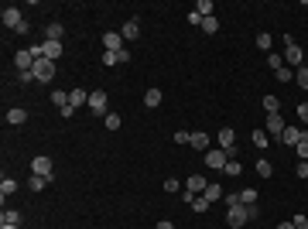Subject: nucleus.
<instances>
[{"label": "nucleus", "mask_w": 308, "mask_h": 229, "mask_svg": "<svg viewBox=\"0 0 308 229\" xmlns=\"http://www.w3.org/2000/svg\"><path fill=\"white\" fill-rule=\"evenodd\" d=\"M31 174H41V178H48V181H52V178H55V174H52V157L38 154V157L31 161Z\"/></svg>", "instance_id": "obj_7"}, {"label": "nucleus", "mask_w": 308, "mask_h": 229, "mask_svg": "<svg viewBox=\"0 0 308 229\" xmlns=\"http://www.w3.org/2000/svg\"><path fill=\"white\" fill-rule=\"evenodd\" d=\"M295 151H298V161H308V130L302 134V141L295 144Z\"/></svg>", "instance_id": "obj_26"}, {"label": "nucleus", "mask_w": 308, "mask_h": 229, "mask_svg": "<svg viewBox=\"0 0 308 229\" xmlns=\"http://www.w3.org/2000/svg\"><path fill=\"white\" fill-rule=\"evenodd\" d=\"M298 116H302V120L308 123V103H298Z\"/></svg>", "instance_id": "obj_48"}, {"label": "nucleus", "mask_w": 308, "mask_h": 229, "mask_svg": "<svg viewBox=\"0 0 308 229\" xmlns=\"http://www.w3.org/2000/svg\"><path fill=\"white\" fill-rule=\"evenodd\" d=\"M17 82H21V86H31V82H34V72H17Z\"/></svg>", "instance_id": "obj_40"}, {"label": "nucleus", "mask_w": 308, "mask_h": 229, "mask_svg": "<svg viewBox=\"0 0 308 229\" xmlns=\"http://www.w3.org/2000/svg\"><path fill=\"white\" fill-rule=\"evenodd\" d=\"M267 65L277 72V69H284V58H281V55H274V52H267Z\"/></svg>", "instance_id": "obj_37"}, {"label": "nucleus", "mask_w": 308, "mask_h": 229, "mask_svg": "<svg viewBox=\"0 0 308 229\" xmlns=\"http://www.w3.org/2000/svg\"><path fill=\"white\" fill-rule=\"evenodd\" d=\"M103 65H120L117 62V52H103Z\"/></svg>", "instance_id": "obj_41"}, {"label": "nucleus", "mask_w": 308, "mask_h": 229, "mask_svg": "<svg viewBox=\"0 0 308 229\" xmlns=\"http://www.w3.org/2000/svg\"><path fill=\"white\" fill-rule=\"evenodd\" d=\"M253 144H257V147H271V137H267V130H264V127H257V130H253Z\"/></svg>", "instance_id": "obj_25"}, {"label": "nucleus", "mask_w": 308, "mask_h": 229, "mask_svg": "<svg viewBox=\"0 0 308 229\" xmlns=\"http://www.w3.org/2000/svg\"><path fill=\"white\" fill-rule=\"evenodd\" d=\"M206 188H209L206 174H188V178H185V192H192V195H202Z\"/></svg>", "instance_id": "obj_8"}, {"label": "nucleus", "mask_w": 308, "mask_h": 229, "mask_svg": "<svg viewBox=\"0 0 308 229\" xmlns=\"http://www.w3.org/2000/svg\"><path fill=\"white\" fill-rule=\"evenodd\" d=\"M14 65H17V72H31V69H34V55H31L28 48H21V52L14 55Z\"/></svg>", "instance_id": "obj_9"}, {"label": "nucleus", "mask_w": 308, "mask_h": 229, "mask_svg": "<svg viewBox=\"0 0 308 229\" xmlns=\"http://www.w3.org/2000/svg\"><path fill=\"white\" fill-rule=\"evenodd\" d=\"M206 209H209L206 195H195V199H192V212H206Z\"/></svg>", "instance_id": "obj_39"}, {"label": "nucleus", "mask_w": 308, "mask_h": 229, "mask_svg": "<svg viewBox=\"0 0 308 229\" xmlns=\"http://www.w3.org/2000/svg\"><path fill=\"white\" fill-rule=\"evenodd\" d=\"M0 21H3V28H10V31H17V28L24 24V17H21V10H17L14 3H7V7L0 10Z\"/></svg>", "instance_id": "obj_3"}, {"label": "nucleus", "mask_w": 308, "mask_h": 229, "mask_svg": "<svg viewBox=\"0 0 308 229\" xmlns=\"http://www.w3.org/2000/svg\"><path fill=\"white\" fill-rule=\"evenodd\" d=\"M45 185H48V178H41V174H31V181H28V188H31V192H41Z\"/></svg>", "instance_id": "obj_34"}, {"label": "nucleus", "mask_w": 308, "mask_h": 229, "mask_svg": "<svg viewBox=\"0 0 308 229\" xmlns=\"http://www.w3.org/2000/svg\"><path fill=\"white\" fill-rule=\"evenodd\" d=\"M14 192H17V181H14V178H3V181H0V195L7 199V195H14Z\"/></svg>", "instance_id": "obj_28"}, {"label": "nucleus", "mask_w": 308, "mask_h": 229, "mask_svg": "<svg viewBox=\"0 0 308 229\" xmlns=\"http://www.w3.org/2000/svg\"><path fill=\"white\" fill-rule=\"evenodd\" d=\"M31 72H34V82H52L55 79V62L52 58H38Z\"/></svg>", "instance_id": "obj_2"}, {"label": "nucleus", "mask_w": 308, "mask_h": 229, "mask_svg": "<svg viewBox=\"0 0 308 229\" xmlns=\"http://www.w3.org/2000/svg\"><path fill=\"white\" fill-rule=\"evenodd\" d=\"M202 195H206V202H209V205H213V202H219V199H223V188H219V185H213V181H209V188H206V192H202Z\"/></svg>", "instance_id": "obj_23"}, {"label": "nucleus", "mask_w": 308, "mask_h": 229, "mask_svg": "<svg viewBox=\"0 0 308 229\" xmlns=\"http://www.w3.org/2000/svg\"><path fill=\"white\" fill-rule=\"evenodd\" d=\"M257 174H260V178H271V174H274V164H271V161H257Z\"/></svg>", "instance_id": "obj_33"}, {"label": "nucleus", "mask_w": 308, "mask_h": 229, "mask_svg": "<svg viewBox=\"0 0 308 229\" xmlns=\"http://www.w3.org/2000/svg\"><path fill=\"white\" fill-rule=\"evenodd\" d=\"M188 24H195V28H199V24H202V14H199V10H192V14H188Z\"/></svg>", "instance_id": "obj_47"}, {"label": "nucleus", "mask_w": 308, "mask_h": 229, "mask_svg": "<svg viewBox=\"0 0 308 229\" xmlns=\"http://www.w3.org/2000/svg\"><path fill=\"white\" fill-rule=\"evenodd\" d=\"M284 120H281V113H267V120H264V130H267V137H277L281 141V134H284Z\"/></svg>", "instance_id": "obj_4"}, {"label": "nucleus", "mask_w": 308, "mask_h": 229, "mask_svg": "<svg viewBox=\"0 0 308 229\" xmlns=\"http://www.w3.org/2000/svg\"><path fill=\"white\" fill-rule=\"evenodd\" d=\"M223 174H226V178H240V174H243V164H240V161H226Z\"/></svg>", "instance_id": "obj_24"}, {"label": "nucleus", "mask_w": 308, "mask_h": 229, "mask_svg": "<svg viewBox=\"0 0 308 229\" xmlns=\"http://www.w3.org/2000/svg\"><path fill=\"white\" fill-rule=\"evenodd\" d=\"M103 123H106V130H120V123H123V120H120V113H106V116H103Z\"/></svg>", "instance_id": "obj_27"}, {"label": "nucleus", "mask_w": 308, "mask_h": 229, "mask_svg": "<svg viewBox=\"0 0 308 229\" xmlns=\"http://www.w3.org/2000/svg\"><path fill=\"white\" fill-rule=\"evenodd\" d=\"M302 62H305V52H302L298 45H288V48H284V65H298V69H302Z\"/></svg>", "instance_id": "obj_12"}, {"label": "nucleus", "mask_w": 308, "mask_h": 229, "mask_svg": "<svg viewBox=\"0 0 308 229\" xmlns=\"http://www.w3.org/2000/svg\"><path fill=\"white\" fill-rule=\"evenodd\" d=\"M264 113H281V99L271 92V96H264Z\"/></svg>", "instance_id": "obj_22"}, {"label": "nucleus", "mask_w": 308, "mask_h": 229, "mask_svg": "<svg viewBox=\"0 0 308 229\" xmlns=\"http://www.w3.org/2000/svg\"><path fill=\"white\" fill-rule=\"evenodd\" d=\"M17 223H21V212H17V209H3L0 226H17Z\"/></svg>", "instance_id": "obj_20"}, {"label": "nucleus", "mask_w": 308, "mask_h": 229, "mask_svg": "<svg viewBox=\"0 0 308 229\" xmlns=\"http://www.w3.org/2000/svg\"><path fill=\"white\" fill-rule=\"evenodd\" d=\"M202 31H206V34H216V31H219V21H216V17H202Z\"/></svg>", "instance_id": "obj_31"}, {"label": "nucleus", "mask_w": 308, "mask_h": 229, "mask_svg": "<svg viewBox=\"0 0 308 229\" xmlns=\"http://www.w3.org/2000/svg\"><path fill=\"white\" fill-rule=\"evenodd\" d=\"M120 34H123V41H137V38H141V21H137V17H130V21L120 28Z\"/></svg>", "instance_id": "obj_10"}, {"label": "nucleus", "mask_w": 308, "mask_h": 229, "mask_svg": "<svg viewBox=\"0 0 308 229\" xmlns=\"http://www.w3.org/2000/svg\"><path fill=\"white\" fill-rule=\"evenodd\" d=\"M240 202H243V205H257V192H253V188H243V192H240Z\"/></svg>", "instance_id": "obj_35"}, {"label": "nucleus", "mask_w": 308, "mask_h": 229, "mask_svg": "<svg viewBox=\"0 0 308 229\" xmlns=\"http://www.w3.org/2000/svg\"><path fill=\"white\" fill-rule=\"evenodd\" d=\"M65 38V28L59 24V21H52L48 28H45V41H62Z\"/></svg>", "instance_id": "obj_14"}, {"label": "nucleus", "mask_w": 308, "mask_h": 229, "mask_svg": "<svg viewBox=\"0 0 308 229\" xmlns=\"http://www.w3.org/2000/svg\"><path fill=\"white\" fill-rule=\"evenodd\" d=\"M117 62H120V65H127V62H130V52H127V48H120V52H117Z\"/></svg>", "instance_id": "obj_43"}, {"label": "nucleus", "mask_w": 308, "mask_h": 229, "mask_svg": "<svg viewBox=\"0 0 308 229\" xmlns=\"http://www.w3.org/2000/svg\"><path fill=\"white\" fill-rule=\"evenodd\" d=\"M291 223H295V229H308V219H305V216H295Z\"/></svg>", "instance_id": "obj_46"}, {"label": "nucleus", "mask_w": 308, "mask_h": 229, "mask_svg": "<svg viewBox=\"0 0 308 229\" xmlns=\"http://www.w3.org/2000/svg\"><path fill=\"white\" fill-rule=\"evenodd\" d=\"M188 144H192V147H195V151H209V134H206V130H195V134H192V141H188Z\"/></svg>", "instance_id": "obj_16"}, {"label": "nucleus", "mask_w": 308, "mask_h": 229, "mask_svg": "<svg viewBox=\"0 0 308 229\" xmlns=\"http://www.w3.org/2000/svg\"><path fill=\"white\" fill-rule=\"evenodd\" d=\"M45 58L59 62V58H62V41H45Z\"/></svg>", "instance_id": "obj_18"}, {"label": "nucleus", "mask_w": 308, "mask_h": 229, "mask_svg": "<svg viewBox=\"0 0 308 229\" xmlns=\"http://www.w3.org/2000/svg\"><path fill=\"white\" fill-rule=\"evenodd\" d=\"M89 113H96V116H106V113H110V110H106V92H103V89L89 92Z\"/></svg>", "instance_id": "obj_6"}, {"label": "nucleus", "mask_w": 308, "mask_h": 229, "mask_svg": "<svg viewBox=\"0 0 308 229\" xmlns=\"http://www.w3.org/2000/svg\"><path fill=\"white\" fill-rule=\"evenodd\" d=\"M28 120V110H21V106H14V110H7V123L10 127H21Z\"/></svg>", "instance_id": "obj_15"}, {"label": "nucleus", "mask_w": 308, "mask_h": 229, "mask_svg": "<svg viewBox=\"0 0 308 229\" xmlns=\"http://www.w3.org/2000/svg\"><path fill=\"white\" fill-rule=\"evenodd\" d=\"M195 10H199L202 17H213V10H216V7H213V0H199V3H195Z\"/></svg>", "instance_id": "obj_30"}, {"label": "nucleus", "mask_w": 308, "mask_h": 229, "mask_svg": "<svg viewBox=\"0 0 308 229\" xmlns=\"http://www.w3.org/2000/svg\"><path fill=\"white\" fill-rule=\"evenodd\" d=\"M0 229H17V226H0Z\"/></svg>", "instance_id": "obj_51"}, {"label": "nucleus", "mask_w": 308, "mask_h": 229, "mask_svg": "<svg viewBox=\"0 0 308 229\" xmlns=\"http://www.w3.org/2000/svg\"><path fill=\"white\" fill-rule=\"evenodd\" d=\"M274 79L284 86V82H291V79H295V69H288V65H284V69H277V72H274Z\"/></svg>", "instance_id": "obj_29"}, {"label": "nucleus", "mask_w": 308, "mask_h": 229, "mask_svg": "<svg viewBox=\"0 0 308 229\" xmlns=\"http://www.w3.org/2000/svg\"><path fill=\"white\" fill-rule=\"evenodd\" d=\"M164 192H168V195H175V192H178V181H175V178H168V181H164Z\"/></svg>", "instance_id": "obj_44"}, {"label": "nucleus", "mask_w": 308, "mask_h": 229, "mask_svg": "<svg viewBox=\"0 0 308 229\" xmlns=\"http://www.w3.org/2000/svg\"><path fill=\"white\" fill-rule=\"evenodd\" d=\"M271 41H274V38H271L267 31H260V34H257V48H260V52H271Z\"/></svg>", "instance_id": "obj_32"}, {"label": "nucleus", "mask_w": 308, "mask_h": 229, "mask_svg": "<svg viewBox=\"0 0 308 229\" xmlns=\"http://www.w3.org/2000/svg\"><path fill=\"white\" fill-rule=\"evenodd\" d=\"M295 171H298V178H308V161H298V168H295Z\"/></svg>", "instance_id": "obj_45"}, {"label": "nucleus", "mask_w": 308, "mask_h": 229, "mask_svg": "<svg viewBox=\"0 0 308 229\" xmlns=\"http://www.w3.org/2000/svg\"><path fill=\"white\" fill-rule=\"evenodd\" d=\"M295 82H298V86L308 92V69H305V65H302V69H295Z\"/></svg>", "instance_id": "obj_36"}, {"label": "nucleus", "mask_w": 308, "mask_h": 229, "mask_svg": "<svg viewBox=\"0 0 308 229\" xmlns=\"http://www.w3.org/2000/svg\"><path fill=\"white\" fill-rule=\"evenodd\" d=\"M52 103H55L59 110H62V106H69V92H62V89H59V92H52Z\"/></svg>", "instance_id": "obj_38"}, {"label": "nucleus", "mask_w": 308, "mask_h": 229, "mask_svg": "<svg viewBox=\"0 0 308 229\" xmlns=\"http://www.w3.org/2000/svg\"><path fill=\"white\" fill-rule=\"evenodd\" d=\"M154 229H175V226H171L168 219H161V223H157V226H154Z\"/></svg>", "instance_id": "obj_49"}, {"label": "nucleus", "mask_w": 308, "mask_h": 229, "mask_svg": "<svg viewBox=\"0 0 308 229\" xmlns=\"http://www.w3.org/2000/svg\"><path fill=\"white\" fill-rule=\"evenodd\" d=\"M120 48H123V34L106 31V34H103V52H120Z\"/></svg>", "instance_id": "obj_11"}, {"label": "nucleus", "mask_w": 308, "mask_h": 229, "mask_svg": "<svg viewBox=\"0 0 308 229\" xmlns=\"http://www.w3.org/2000/svg\"><path fill=\"white\" fill-rule=\"evenodd\" d=\"M144 106H148V110H157V106H161V89H148V92H144Z\"/></svg>", "instance_id": "obj_19"}, {"label": "nucleus", "mask_w": 308, "mask_h": 229, "mask_svg": "<svg viewBox=\"0 0 308 229\" xmlns=\"http://www.w3.org/2000/svg\"><path fill=\"white\" fill-rule=\"evenodd\" d=\"M233 141H236V134H233V127H223V130H219V147L226 151V147H233Z\"/></svg>", "instance_id": "obj_21"}, {"label": "nucleus", "mask_w": 308, "mask_h": 229, "mask_svg": "<svg viewBox=\"0 0 308 229\" xmlns=\"http://www.w3.org/2000/svg\"><path fill=\"white\" fill-rule=\"evenodd\" d=\"M226 161H230V157H226V151H223V147L206 151V168H213V171H223V168H226Z\"/></svg>", "instance_id": "obj_5"}, {"label": "nucleus", "mask_w": 308, "mask_h": 229, "mask_svg": "<svg viewBox=\"0 0 308 229\" xmlns=\"http://www.w3.org/2000/svg\"><path fill=\"white\" fill-rule=\"evenodd\" d=\"M302 134H305V130H298V127H284V134H281V144H284V147H295V144L302 141Z\"/></svg>", "instance_id": "obj_13"}, {"label": "nucleus", "mask_w": 308, "mask_h": 229, "mask_svg": "<svg viewBox=\"0 0 308 229\" xmlns=\"http://www.w3.org/2000/svg\"><path fill=\"white\" fill-rule=\"evenodd\" d=\"M305 69H308V58H305Z\"/></svg>", "instance_id": "obj_52"}, {"label": "nucleus", "mask_w": 308, "mask_h": 229, "mask_svg": "<svg viewBox=\"0 0 308 229\" xmlns=\"http://www.w3.org/2000/svg\"><path fill=\"white\" fill-rule=\"evenodd\" d=\"M250 209H253V205H243V202H240V205H230V209H226V223H230L233 229L246 226V223L253 219V212H250Z\"/></svg>", "instance_id": "obj_1"}, {"label": "nucleus", "mask_w": 308, "mask_h": 229, "mask_svg": "<svg viewBox=\"0 0 308 229\" xmlns=\"http://www.w3.org/2000/svg\"><path fill=\"white\" fill-rule=\"evenodd\" d=\"M277 229H295V223H281V226H277Z\"/></svg>", "instance_id": "obj_50"}, {"label": "nucleus", "mask_w": 308, "mask_h": 229, "mask_svg": "<svg viewBox=\"0 0 308 229\" xmlns=\"http://www.w3.org/2000/svg\"><path fill=\"white\" fill-rule=\"evenodd\" d=\"M86 103H89V92H86V89H72V92H69V106H86Z\"/></svg>", "instance_id": "obj_17"}, {"label": "nucleus", "mask_w": 308, "mask_h": 229, "mask_svg": "<svg viewBox=\"0 0 308 229\" xmlns=\"http://www.w3.org/2000/svg\"><path fill=\"white\" fill-rule=\"evenodd\" d=\"M188 141H192L188 130H178V134H175V144H188Z\"/></svg>", "instance_id": "obj_42"}]
</instances>
